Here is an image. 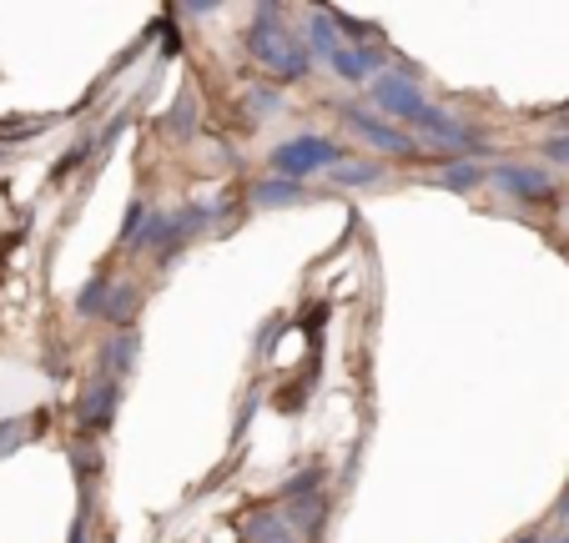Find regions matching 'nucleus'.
<instances>
[{"label": "nucleus", "instance_id": "12", "mask_svg": "<svg viewBox=\"0 0 569 543\" xmlns=\"http://www.w3.org/2000/svg\"><path fill=\"white\" fill-rule=\"evenodd\" d=\"M242 543H298V529L288 523V513H248Z\"/></svg>", "mask_w": 569, "mask_h": 543}, {"label": "nucleus", "instance_id": "10", "mask_svg": "<svg viewBox=\"0 0 569 543\" xmlns=\"http://www.w3.org/2000/svg\"><path fill=\"white\" fill-rule=\"evenodd\" d=\"M137 352H141V332L127 328V332H111L107 342H101V378H111V383H121V378L137 368Z\"/></svg>", "mask_w": 569, "mask_h": 543}, {"label": "nucleus", "instance_id": "1", "mask_svg": "<svg viewBox=\"0 0 569 543\" xmlns=\"http://www.w3.org/2000/svg\"><path fill=\"white\" fill-rule=\"evenodd\" d=\"M242 51L258 66H268L278 81H308V71H312V51L302 41V31H292L282 21V6H272V0L252 11V26L242 31Z\"/></svg>", "mask_w": 569, "mask_h": 543}, {"label": "nucleus", "instance_id": "19", "mask_svg": "<svg viewBox=\"0 0 569 543\" xmlns=\"http://www.w3.org/2000/svg\"><path fill=\"white\" fill-rule=\"evenodd\" d=\"M26 418H6V423H0V459H6V453H16V448L26 443Z\"/></svg>", "mask_w": 569, "mask_h": 543}, {"label": "nucleus", "instance_id": "14", "mask_svg": "<svg viewBox=\"0 0 569 543\" xmlns=\"http://www.w3.org/2000/svg\"><path fill=\"white\" fill-rule=\"evenodd\" d=\"M483 161H469V157H453V161H443V171L433 181H439L443 192H473V187H483Z\"/></svg>", "mask_w": 569, "mask_h": 543}, {"label": "nucleus", "instance_id": "8", "mask_svg": "<svg viewBox=\"0 0 569 543\" xmlns=\"http://www.w3.org/2000/svg\"><path fill=\"white\" fill-rule=\"evenodd\" d=\"M302 41H308L312 61H322V66L338 61V51H343V31H338V21H333L328 6H312V11L302 16Z\"/></svg>", "mask_w": 569, "mask_h": 543}, {"label": "nucleus", "instance_id": "7", "mask_svg": "<svg viewBox=\"0 0 569 543\" xmlns=\"http://www.w3.org/2000/svg\"><path fill=\"white\" fill-rule=\"evenodd\" d=\"M117 413H121V383H111V378H97L76 403V423L91 428V433H107L117 423Z\"/></svg>", "mask_w": 569, "mask_h": 543}, {"label": "nucleus", "instance_id": "16", "mask_svg": "<svg viewBox=\"0 0 569 543\" xmlns=\"http://www.w3.org/2000/svg\"><path fill=\"white\" fill-rule=\"evenodd\" d=\"M111 288H117V282H111V278H91L87 288L76 292V312H81V318H101V312H107Z\"/></svg>", "mask_w": 569, "mask_h": 543}, {"label": "nucleus", "instance_id": "15", "mask_svg": "<svg viewBox=\"0 0 569 543\" xmlns=\"http://www.w3.org/2000/svg\"><path fill=\"white\" fill-rule=\"evenodd\" d=\"M328 181L333 187H373V181H383V167L378 161H343L338 171H328Z\"/></svg>", "mask_w": 569, "mask_h": 543}, {"label": "nucleus", "instance_id": "21", "mask_svg": "<svg viewBox=\"0 0 569 543\" xmlns=\"http://www.w3.org/2000/svg\"><path fill=\"white\" fill-rule=\"evenodd\" d=\"M187 117H192V107L182 101V107L172 111V121H167V127H172V131H192V121H187Z\"/></svg>", "mask_w": 569, "mask_h": 543}, {"label": "nucleus", "instance_id": "13", "mask_svg": "<svg viewBox=\"0 0 569 543\" xmlns=\"http://www.w3.org/2000/svg\"><path fill=\"white\" fill-rule=\"evenodd\" d=\"M137 312H141V288H131V282H117V288H111V298H107V312H101V322H111L117 332H127L131 322H137Z\"/></svg>", "mask_w": 569, "mask_h": 543}, {"label": "nucleus", "instance_id": "3", "mask_svg": "<svg viewBox=\"0 0 569 543\" xmlns=\"http://www.w3.org/2000/svg\"><path fill=\"white\" fill-rule=\"evenodd\" d=\"M368 97H373L378 107L388 111V117L403 121V127H413V121L423 117V107H429L419 76H403V71H383L373 86H368Z\"/></svg>", "mask_w": 569, "mask_h": 543}, {"label": "nucleus", "instance_id": "2", "mask_svg": "<svg viewBox=\"0 0 569 543\" xmlns=\"http://www.w3.org/2000/svg\"><path fill=\"white\" fill-rule=\"evenodd\" d=\"M343 161H353V151L333 137H318V131L288 137L268 151L272 177H282V181H308V177H318V171H338Z\"/></svg>", "mask_w": 569, "mask_h": 543}, {"label": "nucleus", "instance_id": "5", "mask_svg": "<svg viewBox=\"0 0 569 543\" xmlns=\"http://www.w3.org/2000/svg\"><path fill=\"white\" fill-rule=\"evenodd\" d=\"M489 177H495V187H505L515 202H555V192H559L555 171L549 167H525V161H499Z\"/></svg>", "mask_w": 569, "mask_h": 543}, {"label": "nucleus", "instance_id": "11", "mask_svg": "<svg viewBox=\"0 0 569 543\" xmlns=\"http://www.w3.org/2000/svg\"><path fill=\"white\" fill-rule=\"evenodd\" d=\"M302 197H308V187L302 181H282V177H262V181H252V192H248V202L258 207V212H272V207H298Z\"/></svg>", "mask_w": 569, "mask_h": 543}, {"label": "nucleus", "instance_id": "6", "mask_svg": "<svg viewBox=\"0 0 569 543\" xmlns=\"http://www.w3.org/2000/svg\"><path fill=\"white\" fill-rule=\"evenodd\" d=\"M413 131H419V137H429V141H439L443 151H489V147H483V137L469 127V121H459L453 111L433 107V101L423 107V117L413 121Z\"/></svg>", "mask_w": 569, "mask_h": 543}, {"label": "nucleus", "instance_id": "22", "mask_svg": "<svg viewBox=\"0 0 569 543\" xmlns=\"http://www.w3.org/2000/svg\"><path fill=\"white\" fill-rule=\"evenodd\" d=\"M559 121H565V131H569V107H565V117H559Z\"/></svg>", "mask_w": 569, "mask_h": 543}, {"label": "nucleus", "instance_id": "18", "mask_svg": "<svg viewBox=\"0 0 569 543\" xmlns=\"http://www.w3.org/2000/svg\"><path fill=\"white\" fill-rule=\"evenodd\" d=\"M322 493V469H302L292 483H282V503H302V499H318Z\"/></svg>", "mask_w": 569, "mask_h": 543}, {"label": "nucleus", "instance_id": "4", "mask_svg": "<svg viewBox=\"0 0 569 543\" xmlns=\"http://www.w3.org/2000/svg\"><path fill=\"white\" fill-rule=\"evenodd\" d=\"M343 121L368 141V147L388 151V157H423V141L413 137V131L393 127V121H383V117H368L363 107H343Z\"/></svg>", "mask_w": 569, "mask_h": 543}, {"label": "nucleus", "instance_id": "20", "mask_svg": "<svg viewBox=\"0 0 569 543\" xmlns=\"http://www.w3.org/2000/svg\"><path fill=\"white\" fill-rule=\"evenodd\" d=\"M539 151H545V157H549V167H569V131H559V137H549Z\"/></svg>", "mask_w": 569, "mask_h": 543}, {"label": "nucleus", "instance_id": "9", "mask_svg": "<svg viewBox=\"0 0 569 543\" xmlns=\"http://www.w3.org/2000/svg\"><path fill=\"white\" fill-rule=\"evenodd\" d=\"M328 71L343 86H373L378 76H383V46H343Z\"/></svg>", "mask_w": 569, "mask_h": 543}, {"label": "nucleus", "instance_id": "17", "mask_svg": "<svg viewBox=\"0 0 569 543\" xmlns=\"http://www.w3.org/2000/svg\"><path fill=\"white\" fill-rule=\"evenodd\" d=\"M242 107L252 111V121H268V117H282V91H272V86H252L248 97H242Z\"/></svg>", "mask_w": 569, "mask_h": 543}]
</instances>
